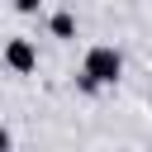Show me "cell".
<instances>
[{"label": "cell", "instance_id": "6da1fadb", "mask_svg": "<svg viewBox=\"0 0 152 152\" xmlns=\"http://www.w3.org/2000/svg\"><path fill=\"white\" fill-rule=\"evenodd\" d=\"M119 66H124V62H119L114 48H90V57H86V76H90L95 86H100V81H114Z\"/></svg>", "mask_w": 152, "mask_h": 152}, {"label": "cell", "instance_id": "7a4b0ae2", "mask_svg": "<svg viewBox=\"0 0 152 152\" xmlns=\"http://www.w3.org/2000/svg\"><path fill=\"white\" fill-rule=\"evenodd\" d=\"M5 62H10L14 71H33V66H38V52H33V43H24V38H14V43L5 48Z\"/></svg>", "mask_w": 152, "mask_h": 152}, {"label": "cell", "instance_id": "3957f363", "mask_svg": "<svg viewBox=\"0 0 152 152\" xmlns=\"http://www.w3.org/2000/svg\"><path fill=\"white\" fill-rule=\"evenodd\" d=\"M52 33H57V38H71V33H76V19H71V14H52Z\"/></svg>", "mask_w": 152, "mask_h": 152}, {"label": "cell", "instance_id": "277c9868", "mask_svg": "<svg viewBox=\"0 0 152 152\" xmlns=\"http://www.w3.org/2000/svg\"><path fill=\"white\" fill-rule=\"evenodd\" d=\"M14 5H19L24 14H28V10H38V0H14Z\"/></svg>", "mask_w": 152, "mask_h": 152}, {"label": "cell", "instance_id": "5b68a950", "mask_svg": "<svg viewBox=\"0 0 152 152\" xmlns=\"http://www.w3.org/2000/svg\"><path fill=\"white\" fill-rule=\"evenodd\" d=\"M5 147H10V133H5V128H0V152H5Z\"/></svg>", "mask_w": 152, "mask_h": 152}]
</instances>
